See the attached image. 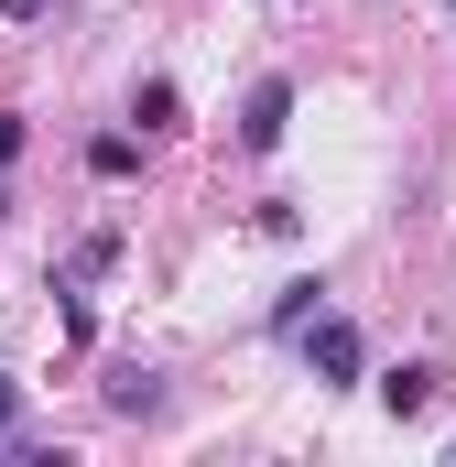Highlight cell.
I'll use <instances>...</instances> for the list:
<instances>
[{
  "instance_id": "cell-1",
  "label": "cell",
  "mask_w": 456,
  "mask_h": 467,
  "mask_svg": "<svg viewBox=\"0 0 456 467\" xmlns=\"http://www.w3.org/2000/svg\"><path fill=\"white\" fill-rule=\"evenodd\" d=\"M294 348H305V380H316V391H347V380H369V337L347 327L337 305H316V316L294 327Z\"/></svg>"
},
{
  "instance_id": "cell-2",
  "label": "cell",
  "mask_w": 456,
  "mask_h": 467,
  "mask_svg": "<svg viewBox=\"0 0 456 467\" xmlns=\"http://www.w3.org/2000/svg\"><path fill=\"white\" fill-rule=\"evenodd\" d=\"M283 130H294V77H261L239 99V152H283Z\"/></svg>"
},
{
  "instance_id": "cell-3",
  "label": "cell",
  "mask_w": 456,
  "mask_h": 467,
  "mask_svg": "<svg viewBox=\"0 0 456 467\" xmlns=\"http://www.w3.org/2000/svg\"><path fill=\"white\" fill-rule=\"evenodd\" d=\"M435 402H446V369H435V358H402V369H380V413H391V424H424Z\"/></svg>"
},
{
  "instance_id": "cell-4",
  "label": "cell",
  "mask_w": 456,
  "mask_h": 467,
  "mask_svg": "<svg viewBox=\"0 0 456 467\" xmlns=\"http://www.w3.org/2000/svg\"><path fill=\"white\" fill-rule=\"evenodd\" d=\"M109 261H119V229H88L77 250H66V272H55V294H98V283H109Z\"/></svg>"
},
{
  "instance_id": "cell-5",
  "label": "cell",
  "mask_w": 456,
  "mask_h": 467,
  "mask_svg": "<svg viewBox=\"0 0 456 467\" xmlns=\"http://www.w3.org/2000/svg\"><path fill=\"white\" fill-rule=\"evenodd\" d=\"M88 174H98V185H130V174H141V130H98V141H88Z\"/></svg>"
},
{
  "instance_id": "cell-6",
  "label": "cell",
  "mask_w": 456,
  "mask_h": 467,
  "mask_svg": "<svg viewBox=\"0 0 456 467\" xmlns=\"http://www.w3.org/2000/svg\"><path fill=\"white\" fill-rule=\"evenodd\" d=\"M152 402H163V380H152L141 358H119L109 369V413H152Z\"/></svg>"
},
{
  "instance_id": "cell-7",
  "label": "cell",
  "mask_w": 456,
  "mask_h": 467,
  "mask_svg": "<svg viewBox=\"0 0 456 467\" xmlns=\"http://www.w3.org/2000/svg\"><path fill=\"white\" fill-rule=\"evenodd\" d=\"M316 305H326V283H316V272H305V283H283V294H272V337H294Z\"/></svg>"
},
{
  "instance_id": "cell-8",
  "label": "cell",
  "mask_w": 456,
  "mask_h": 467,
  "mask_svg": "<svg viewBox=\"0 0 456 467\" xmlns=\"http://www.w3.org/2000/svg\"><path fill=\"white\" fill-rule=\"evenodd\" d=\"M130 119H141V130H174V119H185V99H174V77H141V99H130Z\"/></svg>"
},
{
  "instance_id": "cell-9",
  "label": "cell",
  "mask_w": 456,
  "mask_h": 467,
  "mask_svg": "<svg viewBox=\"0 0 456 467\" xmlns=\"http://www.w3.org/2000/svg\"><path fill=\"white\" fill-rule=\"evenodd\" d=\"M11 435H22V380L0 369V446H11Z\"/></svg>"
},
{
  "instance_id": "cell-10",
  "label": "cell",
  "mask_w": 456,
  "mask_h": 467,
  "mask_svg": "<svg viewBox=\"0 0 456 467\" xmlns=\"http://www.w3.org/2000/svg\"><path fill=\"white\" fill-rule=\"evenodd\" d=\"M11 163H22V119H0V174H11Z\"/></svg>"
},
{
  "instance_id": "cell-11",
  "label": "cell",
  "mask_w": 456,
  "mask_h": 467,
  "mask_svg": "<svg viewBox=\"0 0 456 467\" xmlns=\"http://www.w3.org/2000/svg\"><path fill=\"white\" fill-rule=\"evenodd\" d=\"M0 22H44V0H0Z\"/></svg>"
},
{
  "instance_id": "cell-12",
  "label": "cell",
  "mask_w": 456,
  "mask_h": 467,
  "mask_svg": "<svg viewBox=\"0 0 456 467\" xmlns=\"http://www.w3.org/2000/svg\"><path fill=\"white\" fill-rule=\"evenodd\" d=\"M446 457H456V446H446Z\"/></svg>"
},
{
  "instance_id": "cell-13",
  "label": "cell",
  "mask_w": 456,
  "mask_h": 467,
  "mask_svg": "<svg viewBox=\"0 0 456 467\" xmlns=\"http://www.w3.org/2000/svg\"><path fill=\"white\" fill-rule=\"evenodd\" d=\"M446 11H456V0H446Z\"/></svg>"
}]
</instances>
